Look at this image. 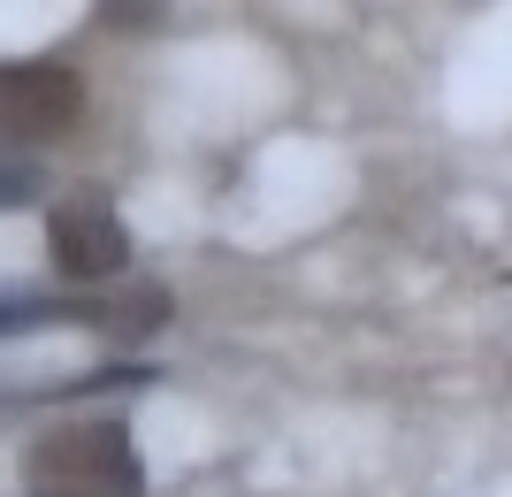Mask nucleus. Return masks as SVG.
<instances>
[{
  "mask_svg": "<svg viewBox=\"0 0 512 497\" xmlns=\"http://www.w3.org/2000/svg\"><path fill=\"white\" fill-rule=\"evenodd\" d=\"M31 497H146V467L123 421H77L23 452Z\"/></svg>",
  "mask_w": 512,
  "mask_h": 497,
  "instance_id": "nucleus-1",
  "label": "nucleus"
},
{
  "mask_svg": "<svg viewBox=\"0 0 512 497\" xmlns=\"http://www.w3.org/2000/svg\"><path fill=\"white\" fill-rule=\"evenodd\" d=\"M169 322V299L138 283V291H107V299H46V291H0V337L23 329H107V337H153Z\"/></svg>",
  "mask_w": 512,
  "mask_h": 497,
  "instance_id": "nucleus-2",
  "label": "nucleus"
},
{
  "mask_svg": "<svg viewBox=\"0 0 512 497\" xmlns=\"http://www.w3.org/2000/svg\"><path fill=\"white\" fill-rule=\"evenodd\" d=\"M46 253H54V268L69 283H107V276H123V260H130V222L115 215V199L69 192L46 215Z\"/></svg>",
  "mask_w": 512,
  "mask_h": 497,
  "instance_id": "nucleus-3",
  "label": "nucleus"
},
{
  "mask_svg": "<svg viewBox=\"0 0 512 497\" xmlns=\"http://www.w3.org/2000/svg\"><path fill=\"white\" fill-rule=\"evenodd\" d=\"M85 115V85L69 62H0V130L8 138H62Z\"/></svg>",
  "mask_w": 512,
  "mask_h": 497,
  "instance_id": "nucleus-4",
  "label": "nucleus"
},
{
  "mask_svg": "<svg viewBox=\"0 0 512 497\" xmlns=\"http://www.w3.org/2000/svg\"><path fill=\"white\" fill-rule=\"evenodd\" d=\"M39 192H46V176L31 169V161H0V215H16V207H31Z\"/></svg>",
  "mask_w": 512,
  "mask_h": 497,
  "instance_id": "nucleus-5",
  "label": "nucleus"
},
{
  "mask_svg": "<svg viewBox=\"0 0 512 497\" xmlns=\"http://www.w3.org/2000/svg\"><path fill=\"white\" fill-rule=\"evenodd\" d=\"M161 16V0H100V23H123V31H146Z\"/></svg>",
  "mask_w": 512,
  "mask_h": 497,
  "instance_id": "nucleus-6",
  "label": "nucleus"
}]
</instances>
